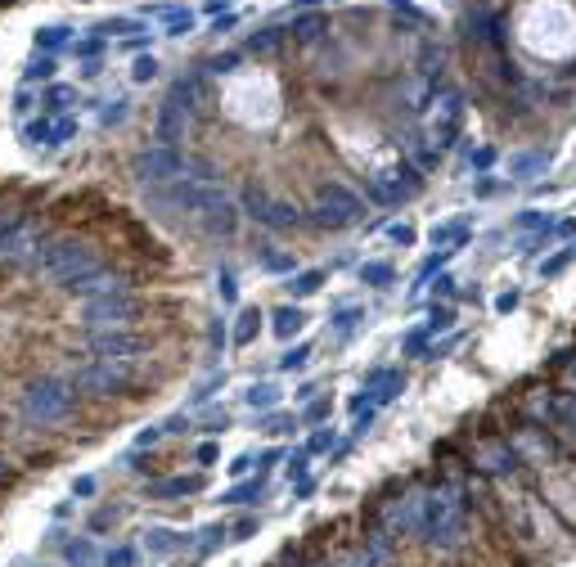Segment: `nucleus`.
<instances>
[{
  "instance_id": "nucleus-2",
  "label": "nucleus",
  "mask_w": 576,
  "mask_h": 567,
  "mask_svg": "<svg viewBox=\"0 0 576 567\" xmlns=\"http://www.w3.org/2000/svg\"><path fill=\"white\" fill-rule=\"evenodd\" d=\"M18 279H23V270H18V266H0V297H5Z\"/></svg>"
},
{
  "instance_id": "nucleus-1",
  "label": "nucleus",
  "mask_w": 576,
  "mask_h": 567,
  "mask_svg": "<svg viewBox=\"0 0 576 567\" xmlns=\"http://www.w3.org/2000/svg\"><path fill=\"white\" fill-rule=\"evenodd\" d=\"M59 464V446H27L23 455H18V468L27 473H50V468Z\"/></svg>"
}]
</instances>
